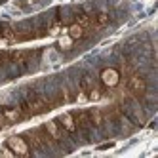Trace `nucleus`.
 I'll return each mask as SVG.
<instances>
[{"label":"nucleus","mask_w":158,"mask_h":158,"mask_svg":"<svg viewBox=\"0 0 158 158\" xmlns=\"http://www.w3.org/2000/svg\"><path fill=\"white\" fill-rule=\"evenodd\" d=\"M57 46H59L61 50H69V48L73 46V38H71V36H61L59 42H57Z\"/></svg>","instance_id":"obj_14"},{"label":"nucleus","mask_w":158,"mask_h":158,"mask_svg":"<svg viewBox=\"0 0 158 158\" xmlns=\"http://www.w3.org/2000/svg\"><path fill=\"white\" fill-rule=\"evenodd\" d=\"M128 89L133 97H143L147 94V80L139 74H133L128 80Z\"/></svg>","instance_id":"obj_3"},{"label":"nucleus","mask_w":158,"mask_h":158,"mask_svg":"<svg viewBox=\"0 0 158 158\" xmlns=\"http://www.w3.org/2000/svg\"><path fill=\"white\" fill-rule=\"evenodd\" d=\"M0 110H2V114L6 118V124H17L23 120V114H21L19 107H2Z\"/></svg>","instance_id":"obj_5"},{"label":"nucleus","mask_w":158,"mask_h":158,"mask_svg":"<svg viewBox=\"0 0 158 158\" xmlns=\"http://www.w3.org/2000/svg\"><path fill=\"white\" fill-rule=\"evenodd\" d=\"M112 147H114V143L110 141V143H105V145H99L97 149H99V151H107V149H112Z\"/></svg>","instance_id":"obj_15"},{"label":"nucleus","mask_w":158,"mask_h":158,"mask_svg":"<svg viewBox=\"0 0 158 158\" xmlns=\"http://www.w3.org/2000/svg\"><path fill=\"white\" fill-rule=\"evenodd\" d=\"M0 36H4L10 44H14V42H17V31L10 23H0Z\"/></svg>","instance_id":"obj_6"},{"label":"nucleus","mask_w":158,"mask_h":158,"mask_svg":"<svg viewBox=\"0 0 158 158\" xmlns=\"http://www.w3.org/2000/svg\"><path fill=\"white\" fill-rule=\"evenodd\" d=\"M84 32H86V29H82L78 23H73V25L69 27V36H71L73 40H80V38H84Z\"/></svg>","instance_id":"obj_12"},{"label":"nucleus","mask_w":158,"mask_h":158,"mask_svg":"<svg viewBox=\"0 0 158 158\" xmlns=\"http://www.w3.org/2000/svg\"><path fill=\"white\" fill-rule=\"evenodd\" d=\"M88 118H89V124H92L94 128L103 126V112H101L99 109H92V110H88Z\"/></svg>","instance_id":"obj_11"},{"label":"nucleus","mask_w":158,"mask_h":158,"mask_svg":"<svg viewBox=\"0 0 158 158\" xmlns=\"http://www.w3.org/2000/svg\"><path fill=\"white\" fill-rule=\"evenodd\" d=\"M101 82L107 88H114L120 82V73L116 69H112V67H107V69L101 71Z\"/></svg>","instance_id":"obj_4"},{"label":"nucleus","mask_w":158,"mask_h":158,"mask_svg":"<svg viewBox=\"0 0 158 158\" xmlns=\"http://www.w3.org/2000/svg\"><path fill=\"white\" fill-rule=\"evenodd\" d=\"M73 118H74L76 128H80V130H88L92 126V124H89V118H88V112H74Z\"/></svg>","instance_id":"obj_10"},{"label":"nucleus","mask_w":158,"mask_h":158,"mask_svg":"<svg viewBox=\"0 0 158 158\" xmlns=\"http://www.w3.org/2000/svg\"><path fill=\"white\" fill-rule=\"evenodd\" d=\"M42 128H44V131H46V133L50 135V137H52L53 141H59V139L63 137V131H61V128L57 126V122H53V120H52V122H46Z\"/></svg>","instance_id":"obj_7"},{"label":"nucleus","mask_w":158,"mask_h":158,"mask_svg":"<svg viewBox=\"0 0 158 158\" xmlns=\"http://www.w3.org/2000/svg\"><path fill=\"white\" fill-rule=\"evenodd\" d=\"M25 101H27V105L31 107L32 114H42V112H46V110L52 109V103H50V101H48L46 97L38 95V94H29V95L25 97Z\"/></svg>","instance_id":"obj_1"},{"label":"nucleus","mask_w":158,"mask_h":158,"mask_svg":"<svg viewBox=\"0 0 158 158\" xmlns=\"http://www.w3.org/2000/svg\"><path fill=\"white\" fill-rule=\"evenodd\" d=\"M110 23V15L107 12H99L92 17V29H105Z\"/></svg>","instance_id":"obj_8"},{"label":"nucleus","mask_w":158,"mask_h":158,"mask_svg":"<svg viewBox=\"0 0 158 158\" xmlns=\"http://www.w3.org/2000/svg\"><path fill=\"white\" fill-rule=\"evenodd\" d=\"M6 145L14 154H19V156L29 154V143H27L25 137H21V135H12V137L6 141Z\"/></svg>","instance_id":"obj_2"},{"label":"nucleus","mask_w":158,"mask_h":158,"mask_svg":"<svg viewBox=\"0 0 158 158\" xmlns=\"http://www.w3.org/2000/svg\"><path fill=\"white\" fill-rule=\"evenodd\" d=\"M8 46H10V42H8L4 36H0V50H6Z\"/></svg>","instance_id":"obj_16"},{"label":"nucleus","mask_w":158,"mask_h":158,"mask_svg":"<svg viewBox=\"0 0 158 158\" xmlns=\"http://www.w3.org/2000/svg\"><path fill=\"white\" fill-rule=\"evenodd\" d=\"M76 23L82 29H92V17H89L86 12H78L76 14Z\"/></svg>","instance_id":"obj_13"},{"label":"nucleus","mask_w":158,"mask_h":158,"mask_svg":"<svg viewBox=\"0 0 158 158\" xmlns=\"http://www.w3.org/2000/svg\"><path fill=\"white\" fill-rule=\"evenodd\" d=\"M57 122L63 126V130H65L67 133H74V131H76V124H74V118H73L71 112H65V114H61Z\"/></svg>","instance_id":"obj_9"}]
</instances>
